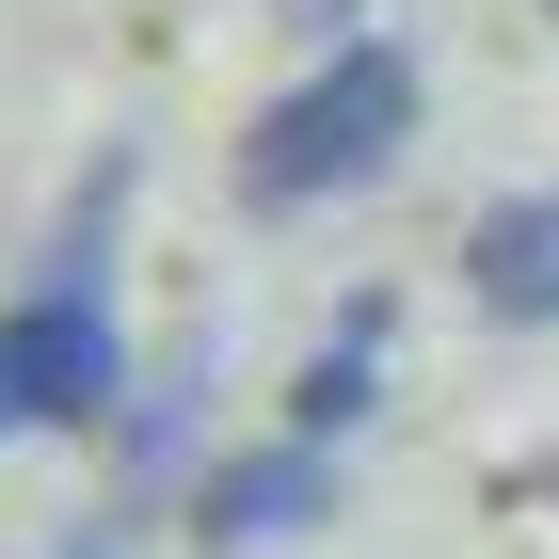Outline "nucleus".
Returning a JSON list of instances; mask_svg holds the SVG:
<instances>
[{
    "instance_id": "obj_7",
    "label": "nucleus",
    "mask_w": 559,
    "mask_h": 559,
    "mask_svg": "<svg viewBox=\"0 0 559 559\" xmlns=\"http://www.w3.org/2000/svg\"><path fill=\"white\" fill-rule=\"evenodd\" d=\"M81 559H96V544H81Z\"/></svg>"
},
{
    "instance_id": "obj_1",
    "label": "nucleus",
    "mask_w": 559,
    "mask_h": 559,
    "mask_svg": "<svg viewBox=\"0 0 559 559\" xmlns=\"http://www.w3.org/2000/svg\"><path fill=\"white\" fill-rule=\"evenodd\" d=\"M416 112H431V96H416V48H400V33H352V48H320L257 129H240V192H257V209H336V192L400 176Z\"/></svg>"
},
{
    "instance_id": "obj_6",
    "label": "nucleus",
    "mask_w": 559,
    "mask_h": 559,
    "mask_svg": "<svg viewBox=\"0 0 559 559\" xmlns=\"http://www.w3.org/2000/svg\"><path fill=\"white\" fill-rule=\"evenodd\" d=\"M0 431H16V400H0Z\"/></svg>"
},
{
    "instance_id": "obj_5",
    "label": "nucleus",
    "mask_w": 559,
    "mask_h": 559,
    "mask_svg": "<svg viewBox=\"0 0 559 559\" xmlns=\"http://www.w3.org/2000/svg\"><path fill=\"white\" fill-rule=\"evenodd\" d=\"M368 384H384V304H352V336H320V352H304V384H288V431H320V448H336V431L368 416Z\"/></svg>"
},
{
    "instance_id": "obj_2",
    "label": "nucleus",
    "mask_w": 559,
    "mask_h": 559,
    "mask_svg": "<svg viewBox=\"0 0 559 559\" xmlns=\"http://www.w3.org/2000/svg\"><path fill=\"white\" fill-rule=\"evenodd\" d=\"M112 209H129V176H96L81 240L48 257V288L0 320V400H16V431H112L129 416V336H112Z\"/></svg>"
},
{
    "instance_id": "obj_4",
    "label": "nucleus",
    "mask_w": 559,
    "mask_h": 559,
    "mask_svg": "<svg viewBox=\"0 0 559 559\" xmlns=\"http://www.w3.org/2000/svg\"><path fill=\"white\" fill-rule=\"evenodd\" d=\"M464 304H479V320H512V336H544V320H559V176L464 224Z\"/></svg>"
},
{
    "instance_id": "obj_3",
    "label": "nucleus",
    "mask_w": 559,
    "mask_h": 559,
    "mask_svg": "<svg viewBox=\"0 0 559 559\" xmlns=\"http://www.w3.org/2000/svg\"><path fill=\"white\" fill-rule=\"evenodd\" d=\"M336 512V464H320V431H288V448H240V464L192 479V527L209 544H288V527Z\"/></svg>"
}]
</instances>
